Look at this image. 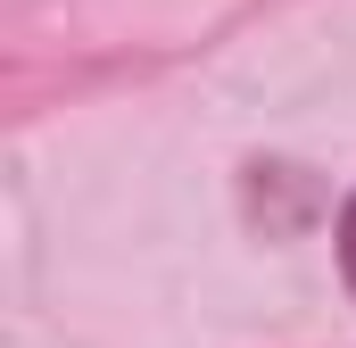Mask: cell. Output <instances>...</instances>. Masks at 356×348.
Listing matches in <instances>:
<instances>
[{"label":"cell","instance_id":"cell-1","mask_svg":"<svg viewBox=\"0 0 356 348\" xmlns=\"http://www.w3.org/2000/svg\"><path fill=\"white\" fill-rule=\"evenodd\" d=\"M340 274H348V290H356V191L340 199Z\"/></svg>","mask_w":356,"mask_h":348}]
</instances>
